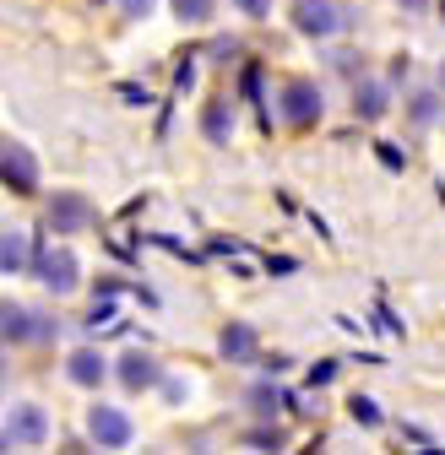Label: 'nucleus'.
Returning <instances> with one entry per match:
<instances>
[{"label":"nucleus","mask_w":445,"mask_h":455,"mask_svg":"<svg viewBox=\"0 0 445 455\" xmlns=\"http://www.w3.org/2000/svg\"><path fill=\"white\" fill-rule=\"evenodd\" d=\"M33 271H38V282H44L49 293H71L77 282H82V266H77V255H71L66 244L38 250V255H33Z\"/></svg>","instance_id":"obj_1"},{"label":"nucleus","mask_w":445,"mask_h":455,"mask_svg":"<svg viewBox=\"0 0 445 455\" xmlns=\"http://www.w3.org/2000/svg\"><path fill=\"white\" fill-rule=\"evenodd\" d=\"M0 180L12 185V196H33L38 190V157L28 147L6 141V147H0Z\"/></svg>","instance_id":"obj_2"},{"label":"nucleus","mask_w":445,"mask_h":455,"mask_svg":"<svg viewBox=\"0 0 445 455\" xmlns=\"http://www.w3.org/2000/svg\"><path fill=\"white\" fill-rule=\"evenodd\" d=\"M283 120L288 125H315L320 120V87L315 82H288L283 87Z\"/></svg>","instance_id":"obj_3"},{"label":"nucleus","mask_w":445,"mask_h":455,"mask_svg":"<svg viewBox=\"0 0 445 455\" xmlns=\"http://www.w3.org/2000/svg\"><path fill=\"white\" fill-rule=\"evenodd\" d=\"M87 434H93L103 450H120V444H131V418L115 412V407H93V412H87Z\"/></svg>","instance_id":"obj_4"},{"label":"nucleus","mask_w":445,"mask_h":455,"mask_svg":"<svg viewBox=\"0 0 445 455\" xmlns=\"http://www.w3.org/2000/svg\"><path fill=\"white\" fill-rule=\"evenodd\" d=\"M44 434H49L44 407H33V402L12 407V418H6V444H44Z\"/></svg>","instance_id":"obj_5"},{"label":"nucleus","mask_w":445,"mask_h":455,"mask_svg":"<svg viewBox=\"0 0 445 455\" xmlns=\"http://www.w3.org/2000/svg\"><path fill=\"white\" fill-rule=\"evenodd\" d=\"M294 17H299V33H310V38H331L343 28V12L331 6V0H299Z\"/></svg>","instance_id":"obj_6"},{"label":"nucleus","mask_w":445,"mask_h":455,"mask_svg":"<svg viewBox=\"0 0 445 455\" xmlns=\"http://www.w3.org/2000/svg\"><path fill=\"white\" fill-rule=\"evenodd\" d=\"M33 336H49V325L38 315H28L22 304H0V341H33Z\"/></svg>","instance_id":"obj_7"},{"label":"nucleus","mask_w":445,"mask_h":455,"mask_svg":"<svg viewBox=\"0 0 445 455\" xmlns=\"http://www.w3.org/2000/svg\"><path fill=\"white\" fill-rule=\"evenodd\" d=\"M87 217H93V206L77 190H61V196H54V206H49V228H54V234H77Z\"/></svg>","instance_id":"obj_8"},{"label":"nucleus","mask_w":445,"mask_h":455,"mask_svg":"<svg viewBox=\"0 0 445 455\" xmlns=\"http://www.w3.org/2000/svg\"><path fill=\"white\" fill-rule=\"evenodd\" d=\"M217 347H222V358H229V363H250V358H255V331L234 320V325H222Z\"/></svg>","instance_id":"obj_9"},{"label":"nucleus","mask_w":445,"mask_h":455,"mask_svg":"<svg viewBox=\"0 0 445 455\" xmlns=\"http://www.w3.org/2000/svg\"><path fill=\"white\" fill-rule=\"evenodd\" d=\"M158 379H163V374H158V363H152L147 353H125V358H120V385H125V390H152Z\"/></svg>","instance_id":"obj_10"},{"label":"nucleus","mask_w":445,"mask_h":455,"mask_svg":"<svg viewBox=\"0 0 445 455\" xmlns=\"http://www.w3.org/2000/svg\"><path fill=\"white\" fill-rule=\"evenodd\" d=\"M66 374L77 379V385H103V374H109V363H103V353H93V347H82V353H71V363H66Z\"/></svg>","instance_id":"obj_11"},{"label":"nucleus","mask_w":445,"mask_h":455,"mask_svg":"<svg viewBox=\"0 0 445 455\" xmlns=\"http://www.w3.org/2000/svg\"><path fill=\"white\" fill-rule=\"evenodd\" d=\"M33 255H28V234H0V271H22Z\"/></svg>","instance_id":"obj_12"},{"label":"nucleus","mask_w":445,"mask_h":455,"mask_svg":"<svg viewBox=\"0 0 445 455\" xmlns=\"http://www.w3.org/2000/svg\"><path fill=\"white\" fill-rule=\"evenodd\" d=\"M359 114H364V120H380V114H385V87L380 82H364L359 87V103H353Z\"/></svg>","instance_id":"obj_13"},{"label":"nucleus","mask_w":445,"mask_h":455,"mask_svg":"<svg viewBox=\"0 0 445 455\" xmlns=\"http://www.w3.org/2000/svg\"><path fill=\"white\" fill-rule=\"evenodd\" d=\"M180 22H206L212 17V0H169Z\"/></svg>","instance_id":"obj_14"},{"label":"nucleus","mask_w":445,"mask_h":455,"mask_svg":"<svg viewBox=\"0 0 445 455\" xmlns=\"http://www.w3.org/2000/svg\"><path fill=\"white\" fill-rule=\"evenodd\" d=\"M229 131H234V114L229 108H206V136L212 141H229Z\"/></svg>","instance_id":"obj_15"},{"label":"nucleus","mask_w":445,"mask_h":455,"mask_svg":"<svg viewBox=\"0 0 445 455\" xmlns=\"http://www.w3.org/2000/svg\"><path fill=\"white\" fill-rule=\"evenodd\" d=\"M348 407H353V418H359V423H369V428L380 423V407L369 402V395H353V402H348Z\"/></svg>","instance_id":"obj_16"},{"label":"nucleus","mask_w":445,"mask_h":455,"mask_svg":"<svg viewBox=\"0 0 445 455\" xmlns=\"http://www.w3.org/2000/svg\"><path fill=\"white\" fill-rule=\"evenodd\" d=\"M120 12H125V17H136V22H142V17H152V0H120Z\"/></svg>","instance_id":"obj_17"},{"label":"nucleus","mask_w":445,"mask_h":455,"mask_svg":"<svg viewBox=\"0 0 445 455\" xmlns=\"http://www.w3.org/2000/svg\"><path fill=\"white\" fill-rule=\"evenodd\" d=\"M413 120H434V92H424V98H413Z\"/></svg>","instance_id":"obj_18"},{"label":"nucleus","mask_w":445,"mask_h":455,"mask_svg":"<svg viewBox=\"0 0 445 455\" xmlns=\"http://www.w3.org/2000/svg\"><path fill=\"white\" fill-rule=\"evenodd\" d=\"M234 6H239L245 17H266V12H271V0H234Z\"/></svg>","instance_id":"obj_19"},{"label":"nucleus","mask_w":445,"mask_h":455,"mask_svg":"<svg viewBox=\"0 0 445 455\" xmlns=\"http://www.w3.org/2000/svg\"><path fill=\"white\" fill-rule=\"evenodd\" d=\"M326 379H337V363H320V369H310V385H326Z\"/></svg>","instance_id":"obj_20"},{"label":"nucleus","mask_w":445,"mask_h":455,"mask_svg":"<svg viewBox=\"0 0 445 455\" xmlns=\"http://www.w3.org/2000/svg\"><path fill=\"white\" fill-rule=\"evenodd\" d=\"M440 87H445V60H440Z\"/></svg>","instance_id":"obj_21"},{"label":"nucleus","mask_w":445,"mask_h":455,"mask_svg":"<svg viewBox=\"0 0 445 455\" xmlns=\"http://www.w3.org/2000/svg\"><path fill=\"white\" fill-rule=\"evenodd\" d=\"M440 22H445V0H440Z\"/></svg>","instance_id":"obj_22"},{"label":"nucleus","mask_w":445,"mask_h":455,"mask_svg":"<svg viewBox=\"0 0 445 455\" xmlns=\"http://www.w3.org/2000/svg\"><path fill=\"white\" fill-rule=\"evenodd\" d=\"M408 6H418V0H408Z\"/></svg>","instance_id":"obj_23"}]
</instances>
